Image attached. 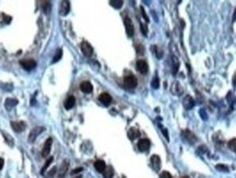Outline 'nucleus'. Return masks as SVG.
<instances>
[{
	"label": "nucleus",
	"instance_id": "f257e3e1",
	"mask_svg": "<svg viewBox=\"0 0 236 178\" xmlns=\"http://www.w3.org/2000/svg\"><path fill=\"white\" fill-rule=\"evenodd\" d=\"M124 84L127 89H135L138 84V80L137 78L132 74H129V75H126L124 79Z\"/></svg>",
	"mask_w": 236,
	"mask_h": 178
},
{
	"label": "nucleus",
	"instance_id": "f03ea898",
	"mask_svg": "<svg viewBox=\"0 0 236 178\" xmlns=\"http://www.w3.org/2000/svg\"><path fill=\"white\" fill-rule=\"evenodd\" d=\"M20 65L22 66V68L26 70V71H31L34 68L36 67V61L33 60V59H24V60H21Z\"/></svg>",
	"mask_w": 236,
	"mask_h": 178
},
{
	"label": "nucleus",
	"instance_id": "7ed1b4c3",
	"mask_svg": "<svg viewBox=\"0 0 236 178\" xmlns=\"http://www.w3.org/2000/svg\"><path fill=\"white\" fill-rule=\"evenodd\" d=\"M125 27H126V32H127V35L129 37H132L135 34V27L132 24V21L130 20V18L126 17L125 18Z\"/></svg>",
	"mask_w": 236,
	"mask_h": 178
},
{
	"label": "nucleus",
	"instance_id": "20e7f679",
	"mask_svg": "<svg viewBox=\"0 0 236 178\" xmlns=\"http://www.w3.org/2000/svg\"><path fill=\"white\" fill-rule=\"evenodd\" d=\"M44 130H45L44 127H39V126H37V127H34V128L32 129L31 132H30V135H29V141L33 142L35 139H36V138H37L38 135L43 132Z\"/></svg>",
	"mask_w": 236,
	"mask_h": 178
},
{
	"label": "nucleus",
	"instance_id": "39448f33",
	"mask_svg": "<svg viewBox=\"0 0 236 178\" xmlns=\"http://www.w3.org/2000/svg\"><path fill=\"white\" fill-rule=\"evenodd\" d=\"M136 67H137L138 71L142 74H145L148 71H149V66H148V63H147V61L142 60V59L138 60L137 63H136Z\"/></svg>",
	"mask_w": 236,
	"mask_h": 178
},
{
	"label": "nucleus",
	"instance_id": "423d86ee",
	"mask_svg": "<svg viewBox=\"0 0 236 178\" xmlns=\"http://www.w3.org/2000/svg\"><path fill=\"white\" fill-rule=\"evenodd\" d=\"M69 169V161L65 160L62 162L61 166L59 168V172H58V175H57V178H65L66 174L68 172Z\"/></svg>",
	"mask_w": 236,
	"mask_h": 178
},
{
	"label": "nucleus",
	"instance_id": "0eeeda50",
	"mask_svg": "<svg viewBox=\"0 0 236 178\" xmlns=\"http://www.w3.org/2000/svg\"><path fill=\"white\" fill-rule=\"evenodd\" d=\"M51 143H53V139L51 138H48L45 143H44L43 150H42V156L43 157H47L48 154L50 153V149H51Z\"/></svg>",
	"mask_w": 236,
	"mask_h": 178
},
{
	"label": "nucleus",
	"instance_id": "6e6552de",
	"mask_svg": "<svg viewBox=\"0 0 236 178\" xmlns=\"http://www.w3.org/2000/svg\"><path fill=\"white\" fill-rule=\"evenodd\" d=\"M81 50L83 53V55L87 56V57H90V56L93 54V48L90 44L87 42H82L81 43Z\"/></svg>",
	"mask_w": 236,
	"mask_h": 178
},
{
	"label": "nucleus",
	"instance_id": "1a4fd4ad",
	"mask_svg": "<svg viewBox=\"0 0 236 178\" xmlns=\"http://www.w3.org/2000/svg\"><path fill=\"white\" fill-rule=\"evenodd\" d=\"M151 145V142L149 139H140L138 142V149L141 151V152H145L150 149Z\"/></svg>",
	"mask_w": 236,
	"mask_h": 178
},
{
	"label": "nucleus",
	"instance_id": "9d476101",
	"mask_svg": "<svg viewBox=\"0 0 236 178\" xmlns=\"http://www.w3.org/2000/svg\"><path fill=\"white\" fill-rule=\"evenodd\" d=\"M181 135H183V138H184L187 142H189V143H193V142L197 141V138L195 137V135H193L190 130H183Z\"/></svg>",
	"mask_w": 236,
	"mask_h": 178
},
{
	"label": "nucleus",
	"instance_id": "9b49d317",
	"mask_svg": "<svg viewBox=\"0 0 236 178\" xmlns=\"http://www.w3.org/2000/svg\"><path fill=\"white\" fill-rule=\"evenodd\" d=\"M80 90L83 93H85V94H90V93H92V91H93V85H92L91 82L84 81V82H82L80 84Z\"/></svg>",
	"mask_w": 236,
	"mask_h": 178
},
{
	"label": "nucleus",
	"instance_id": "f8f14e48",
	"mask_svg": "<svg viewBox=\"0 0 236 178\" xmlns=\"http://www.w3.org/2000/svg\"><path fill=\"white\" fill-rule=\"evenodd\" d=\"M99 101L102 103L103 105L105 106H108V105L112 103V96L108 94V93H102L101 95L99 96Z\"/></svg>",
	"mask_w": 236,
	"mask_h": 178
},
{
	"label": "nucleus",
	"instance_id": "ddd939ff",
	"mask_svg": "<svg viewBox=\"0 0 236 178\" xmlns=\"http://www.w3.org/2000/svg\"><path fill=\"white\" fill-rule=\"evenodd\" d=\"M183 104H184V107L186 108L187 111H189V109H191L193 106H195V101H193V98L191 97L190 95H187V96H185V98H184Z\"/></svg>",
	"mask_w": 236,
	"mask_h": 178
},
{
	"label": "nucleus",
	"instance_id": "4468645a",
	"mask_svg": "<svg viewBox=\"0 0 236 178\" xmlns=\"http://www.w3.org/2000/svg\"><path fill=\"white\" fill-rule=\"evenodd\" d=\"M25 123L23 121H12L11 123V127L15 132H22L25 129Z\"/></svg>",
	"mask_w": 236,
	"mask_h": 178
},
{
	"label": "nucleus",
	"instance_id": "2eb2a0df",
	"mask_svg": "<svg viewBox=\"0 0 236 178\" xmlns=\"http://www.w3.org/2000/svg\"><path fill=\"white\" fill-rule=\"evenodd\" d=\"M151 163H152V166L155 171H159L160 167H161V159L159 155H152L151 157Z\"/></svg>",
	"mask_w": 236,
	"mask_h": 178
},
{
	"label": "nucleus",
	"instance_id": "dca6fc26",
	"mask_svg": "<svg viewBox=\"0 0 236 178\" xmlns=\"http://www.w3.org/2000/svg\"><path fill=\"white\" fill-rule=\"evenodd\" d=\"M70 10V2L69 1H61L60 5V14L61 15H67Z\"/></svg>",
	"mask_w": 236,
	"mask_h": 178
},
{
	"label": "nucleus",
	"instance_id": "f3484780",
	"mask_svg": "<svg viewBox=\"0 0 236 178\" xmlns=\"http://www.w3.org/2000/svg\"><path fill=\"white\" fill-rule=\"evenodd\" d=\"M94 167H95V169H96L99 173H104V171H105V168H106V164L104 161L99 160L94 163Z\"/></svg>",
	"mask_w": 236,
	"mask_h": 178
},
{
	"label": "nucleus",
	"instance_id": "a211bd4d",
	"mask_svg": "<svg viewBox=\"0 0 236 178\" xmlns=\"http://www.w3.org/2000/svg\"><path fill=\"white\" fill-rule=\"evenodd\" d=\"M75 105V96H68L65 101V108L66 109H71Z\"/></svg>",
	"mask_w": 236,
	"mask_h": 178
},
{
	"label": "nucleus",
	"instance_id": "6ab92c4d",
	"mask_svg": "<svg viewBox=\"0 0 236 178\" xmlns=\"http://www.w3.org/2000/svg\"><path fill=\"white\" fill-rule=\"evenodd\" d=\"M41 8H42V10L44 11L45 14H49L50 10H51V2L50 1H42Z\"/></svg>",
	"mask_w": 236,
	"mask_h": 178
},
{
	"label": "nucleus",
	"instance_id": "aec40b11",
	"mask_svg": "<svg viewBox=\"0 0 236 178\" xmlns=\"http://www.w3.org/2000/svg\"><path fill=\"white\" fill-rule=\"evenodd\" d=\"M139 135H140V132H139V130H138L137 128H135V127H132V128L128 131V138H129L130 140H135Z\"/></svg>",
	"mask_w": 236,
	"mask_h": 178
},
{
	"label": "nucleus",
	"instance_id": "412c9836",
	"mask_svg": "<svg viewBox=\"0 0 236 178\" xmlns=\"http://www.w3.org/2000/svg\"><path fill=\"white\" fill-rule=\"evenodd\" d=\"M103 175H104V178H112L114 176V169L112 166H106Z\"/></svg>",
	"mask_w": 236,
	"mask_h": 178
},
{
	"label": "nucleus",
	"instance_id": "4be33fe9",
	"mask_svg": "<svg viewBox=\"0 0 236 178\" xmlns=\"http://www.w3.org/2000/svg\"><path fill=\"white\" fill-rule=\"evenodd\" d=\"M61 57H62V49L61 48L57 49L56 54H55V56H54V58H53L51 62H53V63H56V62H58L60 59H61Z\"/></svg>",
	"mask_w": 236,
	"mask_h": 178
},
{
	"label": "nucleus",
	"instance_id": "5701e85b",
	"mask_svg": "<svg viewBox=\"0 0 236 178\" xmlns=\"http://www.w3.org/2000/svg\"><path fill=\"white\" fill-rule=\"evenodd\" d=\"M109 3H111V6L114 7L115 9H120V8L123 7V5H124V1H121V0H111Z\"/></svg>",
	"mask_w": 236,
	"mask_h": 178
},
{
	"label": "nucleus",
	"instance_id": "b1692460",
	"mask_svg": "<svg viewBox=\"0 0 236 178\" xmlns=\"http://www.w3.org/2000/svg\"><path fill=\"white\" fill-rule=\"evenodd\" d=\"M18 104V101L17 99H11V98H8L6 99V107L7 108H11L12 106Z\"/></svg>",
	"mask_w": 236,
	"mask_h": 178
},
{
	"label": "nucleus",
	"instance_id": "393cba45",
	"mask_svg": "<svg viewBox=\"0 0 236 178\" xmlns=\"http://www.w3.org/2000/svg\"><path fill=\"white\" fill-rule=\"evenodd\" d=\"M53 160H54V159H53V156H50L49 159H47L46 163H45V165L43 166V168H42V171H41V174H44V173H45V171L48 168V166L50 165V163L53 162Z\"/></svg>",
	"mask_w": 236,
	"mask_h": 178
},
{
	"label": "nucleus",
	"instance_id": "a878e982",
	"mask_svg": "<svg viewBox=\"0 0 236 178\" xmlns=\"http://www.w3.org/2000/svg\"><path fill=\"white\" fill-rule=\"evenodd\" d=\"M227 145H229V147H230L233 152H235L236 153V139H232V140H230Z\"/></svg>",
	"mask_w": 236,
	"mask_h": 178
},
{
	"label": "nucleus",
	"instance_id": "bb28decb",
	"mask_svg": "<svg viewBox=\"0 0 236 178\" xmlns=\"http://www.w3.org/2000/svg\"><path fill=\"white\" fill-rule=\"evenodd\" d=\"M152 87L153 89H159V86H160V80H159V78L157 77H154V79L152 80Z\"/></svg>",
	"mask_w": 236,
	"mask_h": 178
},
{
	"label": "nucleus",
	"instance_id": "cd10ccee",
	"mask_svg": "<svg viewBox=\"0 0 236 178\" xmlns=\"http://www.w3.org/2000/svg\"><path fill=\"white\" fill-rule=\"evenodd\" d=\"M178 69H179V63H178V61H177V59H175L174 58V66H173V73H176L177 71H178Z\"/></svg>",
	"mask_w": 236,
	"mask_h": 178
},
{
	"label": "nucleus",
	"instance_id": "c85d7f7f",
	"mask_svg": "<svg viewBox=\"0 0 236 178\" xmlns=\"http://www.w3.org/2000/svg\"><path fill=\"white\" fill-rule=\"evenodd\" d=\"M140 29H141V31H142L143 35L147 36V35H148V27L143 24V23H140Z\"/></svg>",
	"mask_w": 236,
	"mask_h": 178
},
{
	"label": "nucleus",
	"instance_id": "c756f323",
	"mask_svg": "<svg viewBox=\"0 0 236 178\" xmlns=\"http://www.w3.org/2000/svg\"><path fill=\"white\" fill-rule=\"evenodd\" d=\"M217 169H220V171H222V172H229V168H227V166L222 165V164H217Z\"/></svg>",
	"mask_w": 236,
	"mask_h": 178
},
{
	"label": "nucleus",
	"instance_id": "7c9ffc66",
	"mask_svg": "<svg viewBox=\"0 0 236 178\" xmlns=\"http://www.w3.org/2000/svg\"><path fill=\"white\" fill-rule=\"evenodd\" d=\"M160 178H173V177H172V175L168 172H162L161 175H160Z\"/></svg>",
	"mask_w": 236,
	"mask_h": 178
},
{
	"label": "nucleus",
	"instance_id": "2f4dec72",
	"mask_svg": "<svg viewBox=\"0 0 236 178\" xmlns=\"http://www.w3.org/2000/svg\"><path fill=\"white\" fill-rule=\"evenodd\" d=\"M83 171V168L82 167H78V168H75L73 171H71V175H75V174H79V173H81Z\"/></svg>",
	"mask_w": 236,
	"mask_h": 178
},
{
	"label": "nucleus",
	"instance_id": "473e14b6",
	"mask_svg": "<svg viewBox=\"0 0 236 178\" xmlns=\"http://www.w3.org/2000/svg\"><path fill=\"white\" fill-rule=\"evenodd\" d=\"M140 10H141V13H142V17L144 18V20L147 21V23H148V22H149V18L147 17V14H145V12H144V9H143L142 7H141V8H140Z\"/></svg>",
	"mask_w": 236,
	"mask_h": 178
},
{
	"label": "nucleus",
	"instance_id": "72a5a7b5",
	"mask_svg": "<svg viewBox=\"0 0 236 178\" xmlns=\"http://www.w3.org/2000/svg\"><path fill=\"white\" fill-rule=\"evenodd\" d=\"M56 171H57V168H56V167H54V168L51 169V172L49 173V175H48V176H49V177L51 178L53 176H54V175H55V173H56Z\"/></svg>",
	"mask_w": 236,
	"mask_h": 178
},
{
	"label": "nucleus",
	"instance_id": "f704fd0d",
	"mask_svg": "<svg viewBox=\"0 0 236 178\" xmlns=\"http://www.w3.org/2000/svg\"><path fill=\"white\" fill-rule=\"evenodd\" d=\"M3 164H5V161H3V159H0V171L2 169V167H3Z\"/></svg>",
	"mask_w": 236,
	"mask_h": 178
},
{
	"label": "nucleus",
	"instance_id": "c9c22d12",
	"mask_svg": "<svg viewBox=\"0 0 236 178\" xmlns=\"http://www.w3.org/2000/svg\"><path fill=\"white\" fill-rule=\"evenodd\" d=\"M162 131H163V133H164V135H165V138H166V139L168 140V133H167V131H166L165 129H162Z\"/></svg>",
	"mask_w": 236,
	"mask_h": 178
},
{
	"label": "nucleus",
	"instance_id": "e433bc0d",
	"mask_svg": "<svg viewBox=\"0 0 236 178\" xmlns=\"http://www.w3.org/2000/svg\"><path fill=\"white\" fill-rule=\"evenodd\" d=\"M236 21V8L234 9V14H233V22Z\"/></svg>",
	"mask_w": 236,
	"mask_h": 178
},
{
	"label": "nucleus",
	"instance_id": "4c0bfd02",
	"mask_svg": "<svg viewBox=\"0 0 236 178\" xmlns=\"http://www.w3.org/2000/svg\"><path fill=\"white\" fill-rule=\"evenodd\" d=\"M233 82H234V85L236 86V74H235V77H234V80H233Z\"/></svg>",
	"mask_w": 236,
	"mask_h": 178
},
{
	"label": "nucleus",
	"instance_id": "58836bf2",
	"mask_svg": "<svg viewBox=\"0 0 236 178\" xmlns=\"http://www.w3.org/2000/svg\"><path fill=\"white\" fill-rule=\"evenodd\" d=\"M181 178H189L188 176H184V177H181Z\"/></svg>",
	"mask_w": 236,
	"mask_h": 178
},
{
	"label": "nucleus",
	"instance_id": "ea45409f",
	"mask_svg": "<svg viewBox=\"0 0 236 178\" xmlns=\"http://www.w3.org/2000/svg\"><path fill=\"white\" fill-rule=\"evenodd\" d=\"M75 178H82V177H81V176H78V177H75Z\"/></svg>",
	"mask_w": 236,
	"mask_h": 178
}]
</instances>
